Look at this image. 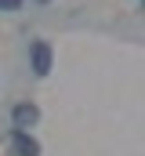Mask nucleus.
Returning <instances> with one entry per match:
<instances>
[{
  "label": "nucleus",
  "instance_id": "1",
  "mask_svg": "<svg viewBox=\"0 0 145 156\" xmlns=\"http://www.w3.org/2000/svg\"><path fill=\"white\" fill-rule=\"evenodd\" d=\"M51 62H55V51H51L47 40L29 44V69H33L36 76H47V73H51Z\"/></svg>",
  "mask_w": 145,
  "mask_h": 156
},
{
  "label": "nucleus",
  "instance_id": "2",
  "mask_svg": "<svg viewBox=\"0 0 145 156\" xmlns=\"http://www.w3.org/2000/svg\"><path fill=\"white\" fill-rule=\"evenodd\" d=\"M11 149L15 156H40V142L26 131H11Z\"/></svg>",
  "mask_w": 145,
  "mask_h": 156
},
{
  "label": "nucleus",
  "instance_id": "3",
  "mask_svg": "<svg viewBox=\"0 0 145 156\" xmlns=\"http://www.w3.org/2000/svg\"><path fill=\"white\" fill-rule=\"evenodd\" d=\"M36 120H40V109H36V105H29V102H22V105H15V109H11V123H15V131L33 127Z\"/></svg>",
  "mask_w": 145,
  "mask_h": 156
},
{
  "label": "nucleus",
  "instance_id": "4",
  "mask_svg": "<svg viewBox=\"0 0 145 156\" xmlns=\"http://www.w3.org/2000/svg\"><path fill=\"white\" fill-rule=\"evenodd\" d=\"M22 0H0V11H18Z\"/></svg>",
  "mask_w": 145,
  "mask_h": 156
}]
</instances>
